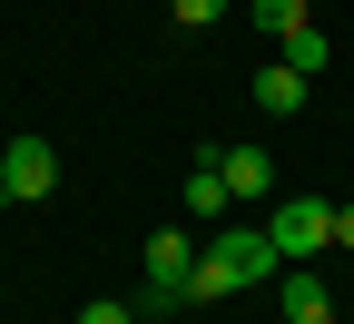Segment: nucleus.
<instances>
[{
    "mask_svg": "<svg viewBox=\"0 0 354 324\" xmlns=\"http://www.w3.org/2000/svg\"><path fill=\"white\" fill-rule=\"evenodd\" d=\"M266 236H276L286 265L325 256V246H335V197H276V207H266Z\"/></svg>",
    "mask_w": 354,
    "mask_h": 324,
    "instance_id": "nucleus-1",
    "label": "nucleus"
},
{
    "mask_svg": "<svg viewBox=\"0 0 354 324\" xmlns=\"http://www.w3.org/2000/svg\"><path fill=\"white\" fill-rule=\"evenodd\" d=\"M187 265H197V226H158L148 236V295H138V314H177L187 305Z\"/></svg>",
    "mask_w": 354,
    "mask_h": 324,
    "instance_id": "nucleus-2",
    "label": "nucleus"
},
{
    "mask_svg": "<svg viewBox=\"0 0 354 324\" xmlns=\"http://www.w3.org/2000/svg\"><path fill=\"white\" fill-rule=\"evenodd\" d=\"M197 246L227 265L236 285H276V275H286V256H276V236H266V226H207Z\"/></svg>",
    "mask_w": 354,
    "mask_h": 324,
    "instance_id": "nucleus-3",
    "label": "nucleus"
},
{
    "mask_svg": "<svg viewBox=\"0 0 354 324\" xmlns=\"http://www.w3.org/2000/svg\"><path fill=\"white\" fill-rule=\"evenodd\" d=\"M59 187V148L50 137H10V148H0V207H39Z\"/></svg>",
    "mask_w": 354,
    "mask_h": 324,
    "instance_id": "nucleus-4",
    "label": "nucleus"
},
{
    "mask_svg": "<svg viewBox=\"0 0 354 324\" xmlns=\"http://www.w3.org/2000/svg\"><path fill=\"white\" fill-rule=\"evenodd\" d=\"M177 207H187V226H197V236H207V226H227V207H236V197H227V167H216V148H207V158L187 167Z\"/></svg>",
    "mask_w": 354,
    "mask_h": 324,
    "instance_id": "nucleus-5",
    "label": "nucleus"
},
{
    "mask_svg": "<svg viewBox=\"0 0 354 324\" xmlns=\"http://www.w3.org/2000/svg\"><path fill=\"white\" fill-rule=\"evenodd\" d=\"M216 167H227V197H236V207L276 197V158H266V148H216Z\"/></svg>",
    "mask_w": 354,
    "mask_h": 324,
    "instance_id": "nucleus-6",
    "label": "nucleus"
},
{
    "mask_svg": "<svg viewBox=\"0 0 354 324\" xmlns=\"http://www.w3.org/2000/svg\"><path fill=\"white\" fill-rule=\"evenodd\" d=\"M276 305H286V324H335V295H325L305 265H295V275H276Z\"/></svg>",
    "mask_w": 354,
    "mask_h": 324,
    "instance_id": "nucleus-7",
    "label": "nucleus"
},
{
    "mask_svg": "<svg viewBox=\"0 0 354 324\" xmlns=\"http://www.w3.org/2000/svg\"><path fill=\"white\" fill-rule=\"evenodd\" d=\"M256 108H266V118H295V108H305V79H295L286 59H276V69H256Z\"/></svg>",
    "mask_w": 354,
    "mask_h": 324,
    "instance_id": "nucleus-8",
    "label": "nucleus"
},
{
    "mask_svg": "<svg viewBox=\"0 0 354 324\" xmlns=\"http://www.w3.org/2000/svg\"><path fill=\"white\" fill-rule=\"evenodd\" d=\"M325 59H335V39H325L315 20H295V30H286V69H295V79H315Z\"/></svg>",
    "mask_w": 354,
    "mask_h": 324,
    "instance_id": "nucleus-9",
    "label": "nucleus"
},
{
    "mask_svg": "<svg viewBox=\"0 0 354 324\" xmlns=\"http://www.w3.org/2000/svg\"><path fill=\"white\" fill-rule=\"evenodd\" d=\"M227 295H246V285H236V275H227V265L197 246V265H187V305H227Z\"/></svg>",
    "mask_w": 354,
    "mask_h": 324,
    "instance_id": "nucleus-10",
    "label": "nucleus"
},
{
    "mask_svg": "<svg viewBox=\"0 0 354 324\" xmlns=\"http://www.w3.org/2000/svg\"><path fill=\"white\" fill-rule=\"evenodd\" d=\"M227 10H236V0H167L177 30H207V20H227Z\"/></svg>",
    "mask_w": 354,
    "mask_h": 324,
    "instance_id": "nucleus-11",
    "label": "nucleus"
},
{
    "mask_svg": "<svg viewBox=\"0 0 354 324\" xmlns=\"http://www.w3.org/2000/svg\"><path fill=\"white\" fill-rule=\"evenodd\" d=\"M295 20H305V0H256V30H276V39H286Z\"/></svg>",
    "mask_w": 354,
    "mask_h": 324,
    "instance_id": "nucleus-12",
    "label": "nucleus"
},
{
    "mask_svg": "<svg viewBox=\"0 0 354 324\" xmlns=\"http://www.w3.org/2000/svg\"><path fill=\"white\" fill-rule=\"evenodd\" d=\"M69 324H138V305H118V295H99V305H79Z\"/></svg>",
    "mask_w": 354,
    "mask_h": 324,
    "instance_id": "nucleus-13",
    "label": "nucleus"
},
{
    "mask_svg": "<svg viewBox=\"0 0 354 324\" xmlns=\"http://www.w3.org/2000/svg\"><path fill=\"white\" fill-rule=\"evenodd\" d=\"M335 246H354V207H335Z\"/></svg>",
    "mask_w": 354,
    "mask_h": 324,
    "instance_id": "nucleus-14",
    "label": "nucleus"
}]
</instances>
